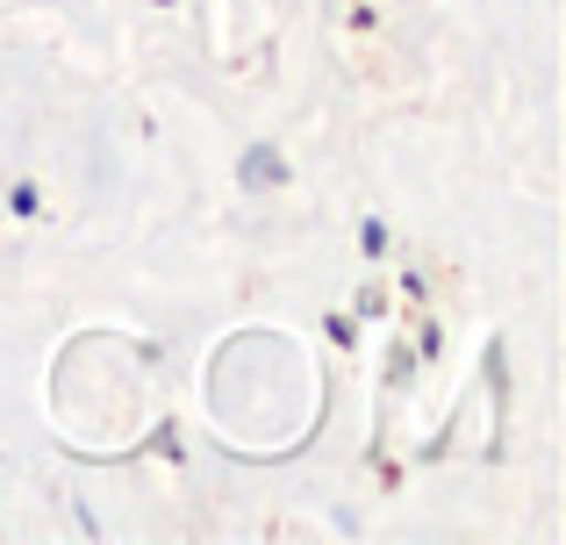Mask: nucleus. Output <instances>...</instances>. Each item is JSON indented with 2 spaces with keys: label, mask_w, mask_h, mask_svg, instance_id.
<instances>
[{
  "label": "nucleus",
  "mask_w": 566,
  "mask_h": 545,
  "mask_svg": "<svg viewBox=\"0 0 566 545\" xmlns=\"http://www.w3.org/2000/svg\"><path fill=\"white\" fill-rule=\"evenodd\" d=\"M237 180H244V187H273V180H287V166H280L273 144H251L244 166H237Z\"/></svg>",
  "instance_id": "obj_1"
}]
</instances>
